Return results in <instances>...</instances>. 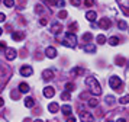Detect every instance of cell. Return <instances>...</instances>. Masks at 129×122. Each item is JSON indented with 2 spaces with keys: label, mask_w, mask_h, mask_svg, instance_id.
Instances as JSON below:
<instances>
[{
  "label": "cell",
  "mask_w": 129,
  "mask_h": 122,
  "mask_svg": "<svg viewBox=\"0 0 129 122\" xmlns=\"http://www.w3.org/2000/svg\"><path fill=\"white\" fill-rule=\"evenodd\" d=\"M6 44H5V42H0V51H6Z\"/></svg>",
  "instance_id": "obj_35"
},
{
  "label": "cell",
  "mask_w": 129,
  "mask_h": 122,
  "mask_svg": "<svg viewBox=\"0 0 129 122\" xmlns=\"http://www.w3.org/2000/svg\"><path fill=\"white\" fill-rule=\"evenodd\" d=\"M116 122H126V121H125V119H122V118H120V119H117Z\"/></svg>",
  "instance_id": "obj_43"
},
{
  "label": "cell",
  "mask_w": 129,
  "mask_h": 122,
  "mask_svg": "<svg viewBox=\"0 0 129 122\" xmlns=\"http://www.w3.org/2000/svg\"><path fill=\"white\" fill-rule=\"evenodd\" d=\"M106 103L107 105H113L115 103V97H113V96H106Z\"/></svg>",
  "instance_id": "obj_30"
},
{
  "label": "cell",
  "mask_w": 129,
  "mask_h": 122,
  "mask_svg": "<svg viewBox=\"0 0 129 122\" xmlns=\"http://www.w3.org/2000/svg\"><path fill=\"white\" fill-rule=\"evenodd\" d=\"M58 17H61V19H64V17H67V12H65V10H62V12H59V15H58Z\"/></svg>",
  "instance_id": "obj_34"
},
{
  "label": "cell",
  "mask_w": 129,
  "mask_h": 122,
  "mask_svg": "<svg viewBox=\"0 0 129 122\" xmlns=\"http://www.w3.org/2000/svg\"><path fill=\"white\" fill-rule=\"evenodd\" d=\"M45 54H47L48 58H55L57 57V50L54 46H48L47 50H45Z\"/></svg>",
  "instance_id": "obj_9"
},
{
  "label": "cell",
  "mask_w": 129,
  "mask_h": 122,
  "mask_svg": "<svg viewBox=\"0 0 129 122\" xmlns=\"http://www.w3.org/2000/svg\"><path fill=\"white\" fill-rule=\"evenodd\" d=\"M62 45L74 48V46L77 45V36L73 34V32H67V34H65V41H62Z\"/></svg>",
  "instance_id": "obj_2"
},
{
  "label": "cell",
  "mask_w": 129,
  "mask_h": 122,
  "mask_svg": "<svg viewBox=\"0 0 129 122\" xmlns=\"http://www.w3.org/2000/svg\"><path fill=\"white\" fill-rule=\"evenodd\" d=\"M42 77H44V80H47V81L52 80L54 79V71L52 70H45V71L42 73Z\"/></svg>",
  "instance_id": "obj_10"
},
{
  "label": "cell",
  "mask_w": 129,
  "mask_h": 122,
  "mask_svg": "<svg viewBox=\"0 0 129 122\" xmlns=\"http://www.w3.org/2000/svg\"><path fill=\"white\" fill-rule=\"evenodd\" d=\"M57 5H58L59 7H62V6L65 5V2H64V0H58V2H57Z\"/></svg>",
  "instance_id": "obj_39"
},
{
  "label": "cell",
  "mask_w": 129,
  "mask_h": 122,
  "mask_svg": "<svg viewBox=\"0 0 129 122\" xmlns=\"http://www.w3.org/2000/svg\"><path fill=\"white\" fill-rule=\"evenodd\" d=\"M84 51L93 54V52H96V46H94L93 44H86V45H84Z\"/></svg>",
  "instance_id": "obj_17"
},
{
  "label": "cell",
  "mask_w": 129,
  "mask_h": 122,
  "mask_svg": "<svg viewBox=\"0 0 129 122\" xmlns=\"http://www.w3.org/2000/svg\"><path fill=\"white\" fill-rule=\"evenodd\" d=\"M86 19H87L88 22H94L96 19H97V13L93 10H88L87 13H86Z\"/></svg>",
  "instance_id": "obj_11"
},
{
  "label": "cell",
  "mask_w": 129,
  "mask_h": 122,
  "mask_svg": "<svg viewBox=\"0 0 129 122\" xmlns=\"http://www.w3.org/2000/svg\"><path fill=\"white\" fill-rule=\"evenodd\" d=\"M61 99H62V100H70V99H71L70 92H64L62 94H61Z\"/></svg>",
  "instance_id": "obj_28"
},
{
  "label": "cell",
  "mask_w": 129,
  "mask_h": 122,
  "mask_svg": "<svg viewBox=\"0 0 129 122\" xmlns=\"http://www.w3.org/2000/svg\"><path fill=\"white\" fill-rule=\"evenodd\" d=\"M97 105H99V100H97L96 97H90V99H88V106H91V108H96Z\"/></svg>",
  "instance_id": "obj_21"
},
{
  "label": "cell",
  "mask_w": 129,
  "mask_h": 122,
  "mask_svg": "<svg viewBox=\"0 0 129 122\" xmlns=\"http://www.w3.org/2000/svg\"><path fill=\"white\" fill-rule=\"evenodd\" d=\"M34 105H35V100H34L32 97H26L25 99V106H26V108H32Z\"/></svg>",
  "instance_id": "obj_19"
},
{
  "label": "cell",
  "mask_w": 129,
  "mask_h": 122,
  "mask_svg": "<svg viewBox=\"0 0 129 122\" xmlns=\"http://www.w3.org/2000/svg\"><path fill=\"white\" fill-rule=\"evenodd\" d=\"M35 122H44V121H42V119H36Z\"/></svg>",
  "instance_id": "obj_44"
},
{
  "label": "cell",
  "mask_w": 129,
  "mask_h": 122,
  "mask_svg": "<svg viewBox=\"0 0 129 122\" xmlns=\"http://www.w3.org/2000/svg\"><path fill=\"white\" fill-rule=\"evenodd\" d=\"M84 5L87 6V7H91L93 6V0H84Z\"/></svg>",
  "instance_id": "obj_32"
},
{
  "label": "cell",
  "mask_w": 129,
  "mask_h": 122,
  "mask_svg": "<svg viewBox=\"0 0 129 122\" xmlns=\"http://www.w3.org/2000/svg\"><path fill=\"white\" fill-rule=\"evenodd\" d=\"M35 7H36V9H35V12H36V13H41V12L44 10V7H42L41 5H38V6H35Z\"/></svg>",
  "instance_id": "obj_33"
},
{
  "label": "cell",
  "mask_w": 129,
  "mask_h": 122,
  "mask_svg": "<svg viewBox=\"0 0 129 122\" xmlns=\"http://www.w3.org/2000/svg\"><path fill=\"white\" fill-rule=\"evenodd\" d=\"M80 119L81 122H94V116L87 110H80Z\"/></svg>",
  "instance_id": "obj_4"
},
{
  "label": "cell",
  "mask_w": 129,
  "mask_h": 122,
  "mask_svg": "<svg viewBox=\"0 0 129 122\" xmlns=\"http://www.w3.org/2000/svg\"><path fill=\"white\" fill-rule=\"evenodd\" d=\"M51 31H52V34H59V32H61V31H62V25H61V23H58V22H55L52 25V28H51Z\"/></svg>",
  "instance_id": "obj_12"
},
{
  "label": "cell",
  "mask_w": 129,
  "mask_h": 122,
  "mask_svg": "<svg viewBox=\"0 0 129 122\" xmlns=\"http://www.w3.org/2000/svg\"><path fill=\"white\" fill-rule=\"evenodd\" d=\"M126 63V60L123 57H116V65H125Z\"/></svg>",
  "instance_id": "obj_25"
},
{
  "label": "cell",
  "mask_w": 129,
  "mask_h": 122,
  "mask_svg": "<svg viewBox=\"0 0 129 122\" xmlns=\"http://www.w3.org/2000/svg\"><path fill=\"white\" fill-rule=\"evenodd\" d=\"M61 110H62V113H64V115H67V116H70L71 113H73V109H71L70 105H64V106L61 108Z\"/></svg>",
  "instance_id": "obj_14"
},
{
  "label": "cell",
  "mask_w": 129,
  "mask_h": 122,
  "mask_svg": "<svg viewBox=\"0 0 129 122\" xmlns=\"http://www.w3.org/2000/svg\"><path fill=\"white\" fill-rule=\"evenodd\" d=\"M0 35H2V29H0Z\"/></svg>",
  "instance_id": "obj_45"
},
{
  "label": "cell",
  "mask_w": 129,
  "mask_h": 122,
  "mask_svg": "<svg viewBox=\"0 0 129 122\" xmlns=\"http://www.w3.org/2000/svg\"><path fill=\"white\" fill-rule=\"evenodd\" d=\"M120 7H122V12L125 13V15H129V9H126V7H125V6H122V5H120Z\"/></svg>",
  "instance_id": "obj_37"
},
{
  "label": "cell",
  "mask_w": 129,
  "mask_h": 122,
  "mask_svg": "<svg viewBox=\"0 0 129 122\" xmlns=\"http://www.w3.org/2000/svg\"><path fill=\"white\" fill-rule=\"evenodd\" d=\"M109 122H112V121H109Z\"/></svg>",
  "instance_id": "obj_46"
},
{
  "label": "cell",
  "mask_w": 129,
  "mask_h": 122,
  "mask_svg": "<svg viewBox=\"0 0 129 122\" xmlns=\"http://www.w3.org/2000/svg\"><path fill=\"white\" fill-rule=\"evenodd\" d=\"M117 26H119L120 31H125V29H128V23L125 22V20H119L117 22Z\"/></svg>",
  "instance_id": "obj_22"
},
{
  "label": "cell",
  "mask_w": 129,
  "mask_h": 122,
  "mask_svg": "<svg viewBox=\"0 0 129 122\" xmlns=\"http://www.w3.org/2000/svg\"><path fill=\"white\" fill-rule=\"evenodd\" d=\"M39 23H41L42 26H45V25H47V19H41V20H39Z\"/></svg>",
  "instance_id": "obj_41"
},
{
  "label": "cell",
  "mask_w": 129,
  "mask_h": 122,
  "mask_svg": "<svg viewBox=\"0 0 129 122\" xmlns=\"http://www.w3.org/2000/svg\"><path fill=\"white\" fill-rule=\"evenodd\" d=\"M23 36H25L23 32H20V31H18V32H13V34H12V38L15 41H22V39H23Z\"/></svg>",
  "instance_id": "obj_15"
},
{
  "label": "cell",
  "mask_w": 129,
  "mask_h": 122,
  "mask_svg": "<svg viewBox=\"0 0 129 122\" xmlns=\"http://www.w3.org/2000/svg\"><path fill=\"white\" fill-rule=\"evenodd\" d=\"M3 3L6 7H13L15 6V0H3Z\"/></svg>",
  "instance_id": "obj_26"
},
{
  "label": "cell",
  "mask_w": 129,
  "mask_h": 122,
  "mask_svg": "<svg viewBox=\"0 0 129 122\" xmlns=\"http://www.w3.org/2000/svg\"><path fill=\"white\" fill-rule=\"evenodd\" d=\"M119 102H120L122 105L129 103V94H128V96H123V97H120V99H119Z\"/></svg>",
  "instance_id": "obj_29"
},
{
  "label": "cell",
  "mask_w": 129,
  "mask_h": 122,
  "mask_svg": "<svg viewBox=\"0 0 129 122\" xmlns=\"http://www.w3.org/2000/svg\"><path fill=\"white\" fill-rule=\"evenodd\" d=\"M6 20V15L5 13H0V22H5Z\"/></svg>",
  "instance_id": "obj_38"
},
{
  "label": "cell",
  "mask_w": 129,
  "mask_h": 122,
  "mask_svg": "<svg viewBox=\"0 0 129 122\" xmlns=\"http://www.w3.org/2000/svg\"><path fill=\"white\" fill-rule=\"evenodd\" d=\"M109 44H110L112 46L117 45V44H119V38H117V36H112L110 39H109Z\"/></svg>",
  "instance_id": "obj_24"
},
{
  "label": "cell",
  "mask_w": 129,
  "mask_h": 122,
  "mask_svg": "<svg viewBox=\"0 0 129 122\" xmlns=\"http://www.w3.org/2000/svg\"><path fill=\"white\" fill-rule=\"evenodd\" d=\"M67 122H76V118H73V116H68V119H67Z\"/></svg>",
  "instance_id": "obj_40"
},
{
  "label": "cell",
  "mask_w": 129,
  "mask_h": 122,
  "mask_svg": "<svg viewBox=\"0 0 129 122\" xmlns=\"http://www.w3.org/2000/svg\"><path fill=\"white\" fill-rule=\"evenodd\" d=\"M86 84L88 86V89H90V92L93 93V94H96V96H99V94H102V87H100L99 81H97V79L96 77H87L86 79Z\"/></svg>",
  "instance_id": "obj_1"
},
{
  "label": "cell",
  "mask_w": 129,
  "mask_h": 122,
  "mask_svg": "<svg viewBox=\"0 0 129 122\" xmlns=\"http://www.w3.org/2000/svg\"><path fill=\"white\" fill-rule=\"evenodd\" d=\"M84 73V70L81 67H74V68L71 70V76H81Z\"/></svg>",
  "instance_id": "obj_16"
},
{
  "label": "cell",
  "mask_w": 129,
  "mask_h": 122,
  "mask_svg": "<svg viewBox=\"0 0 129 122\" xmlns=\"http://www.w3.org/2000/svg\"><path fill=\"white\" fill-rule=\"evenodd\" d=\"M70 29H71V32H74V31H76V29H77V23H76V22H74V23H71Z\"/></svg>",
  "instance_id": "obj_36"
},
{
  "label": "cell",
  "mask_w": 129,
  "mask_h": 122,
  "mask_svg": "<svg viewBox=\"0 0 129 122\" xmlns=\"http://www.w3.org/2000/svg\"><path fill=\"white\" fill-rule=\"evenodd\" d=\"M54 94H55V89H54V87L48 86V87H45V89H44V96H45V97L51 99Z\"/></svg>",
  "instance_id": "obj_8"
},
{
  "label": "cell",
  "mask_w": 129,
  "mask_h": 122,
  "mask_svg": "<svg viewBox=\"0 0 129 122\" xmlns=\"http://www.w3.org/2000/svg\"><path fill=\"white\" fill-rule=\"evenodd\" d=\"M32 73H34V70H32L30 65H23V67L20 68V74L23 76V77H29Z\"/></svg>",
  "instance_id": "obj_5"
},
{
  "label": "cell",
  "mask_w": 129,
  "mask_h": 122,
  "mask_svg": "<svg viewBox=\"0 0 129 122\" xmlns=\"http://www.w3.org/2000/svg\"><path fill=\"white\" fill-rule=\"evenodd\" d=\"M5 54H6V58L9 61H12V60L16 58V50H13V48H6Z\"/></svg>",
  "instance_id": "obj_6"
},
{
  "label": "cell",
  "mask_w": 129,
  "mask_h": 122,
  "mask_svg": "<svg viewBox=\"0 0 129 122\" xmlns=\"http://www.w3.org/2000/svg\"><path fill=\"white\" fill-rule=\"evenodd\" d=\"M109 84L113 90H120V87H122V80L117 77V76H113L109 79Z\"/></svg>",
  "instance_id": "obj_3"
},
{
  "label": "cell",
  "mask_w": 129,
  "mask_h": 122,
  "mask_svg": "<svg viewBox=\"0 0 129 122\" xmlns=\"http://www.w3.org/2000/svg\"><path fill=\"white\" fill-rule=\"evenodd\" d=\"M110 19H107V17H103V19H100L99 20V26L102 29H109L110 28Z\"/></svg>",
  "instance_id": "obj_7"
},
{
  "label": "cell",
  "mask_w": 129,
  "mask_h": 122,
  "mask_svg": "<svg viewBox=\"0 0 129 122\" xmlns=\"http://www.w3.org/2000/svg\"><path fill=\"white\" fill-rule=\"evenodd\" d=\"M65 89H67V92H73V90L76 89V84H74V83H67Z\"/></svg>",
  "instance_id": "obj_27"
},
{
  "label": "cell",
  "mask_w": 129,
  "mask_h": 122,
  "mask_svg": "<svg viewBox=\"0 0 129 122\" xmlns=\"http://www.w3.org/2000/svg\"><path fill=\"white\" fill-rule=\"evenodd\" d=\"M71 5L73 6H80L81 5V0H71Z\"/></svg>",
  "instance_id": "obj_31"
},
{
  "label": "cell",
  "mask_w": 129,
  "mask_h": 122,
  "mask_svg": "<svg viewBox=\"0 0 129 122\" xmlns=\"http://www.w3.org/2000/svg\"><path fill=\"white\" fill-rule=\"evenodd\" d=\"M91 39H93V34L87 32V34L83 35V41H84V42H88V41H91Z\"/></svg>",
  "instance_id": "obj_23"
},
{
  "label": "cell",
  "mask_w": 129,
  "mask_h": 122,
  "mask_svg": "<svg viewBox=\"0 0 129 122\" xmlns=\"http://www.w3.org/2000/svg\"><path fill=\"white\" fill-rule=\"evenodd\" d=\"M19 92L20 93H28L29 92V84H26V83H20V84H19Z\"/></svg>",
  "instance_id": "obj_18"
},
{
  "label": "cell",
  "mask_w": 129,
  "mask_h": 122,
  "mask_svg": "<svg viewBox=\"0 0 129 122\" xmlns=\"http://www.w3.org/2000/svg\"><path fill=\"white\" fill-rule=\"evenodd\" d=\"M58 109H59V106H58V103H49L48 105V110L51 112V113H55V112H58Z\"/></svg>",
  "instance_id": "obj_13"
},
{
  "label": "cell",
  "mask_w": 129,
  "mask_h": 122,
  "mask_svg": "<svg viewBox=\"0 0 129 122\" xmlns=\"http://www.w3.org/2000/svg\"><path fill=\"white\" fill-rule=\"evenodd\" d=\"M96 41H97V44H100V45H103L105 42H107V39H106V36H105V35H97Z\"/></svg>",
  "instance_id": "obj_20"
},
{
  "label": "cell",
  "mask_w": 129,
  "mask_h": 122,
  "mask_svg": "<svg viewBox=\"0 0 129 122\" xmlns=\"http://www.w3.org/2000/svg\"><path fill=\"white\" fill-rule=\"evenodd\" d=\"M3 103H5V102H3V99L0 97V108H2V106H3Z\"/></svg>",
  "instance_id": "obj_42"
}]
</instances>
